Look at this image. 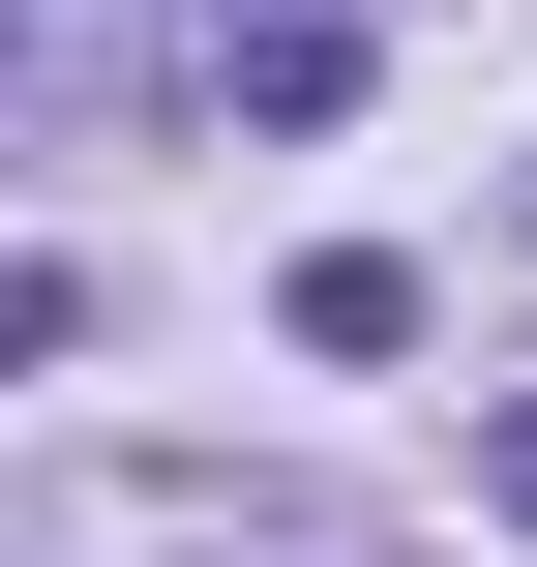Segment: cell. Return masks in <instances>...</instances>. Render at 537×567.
<instances>
[{
  "instance_id": "obj_2",
  "label": "cell",
  "mask_w": 537,
  "mask_h": 567,
  "mask_svg": "<svg viewBox=\"0 0 537 567\" xmlns=\"http://www.w3.org/2000/svg\"><path fill=\"white\" fill-rule=\"evenodd\" d=\"M478 508H508V538H537V419H478Z\"/></svg>"
},
{
  "instance_id": "obj_1",
  "label": "cell",
  "mask_w": 537,
  "mask_h": 567,
  "mask_svg": "<svg viewBox=\"0 0 537 567\" xmlns=\"http://www.w3.org/2000/svg\"><path fill=\"white\" fill-rule=\"evenodd\" d=\"M209 90H239V120H359V0H269V30L209 60Z\"/></svg>"
}]
</instances>
